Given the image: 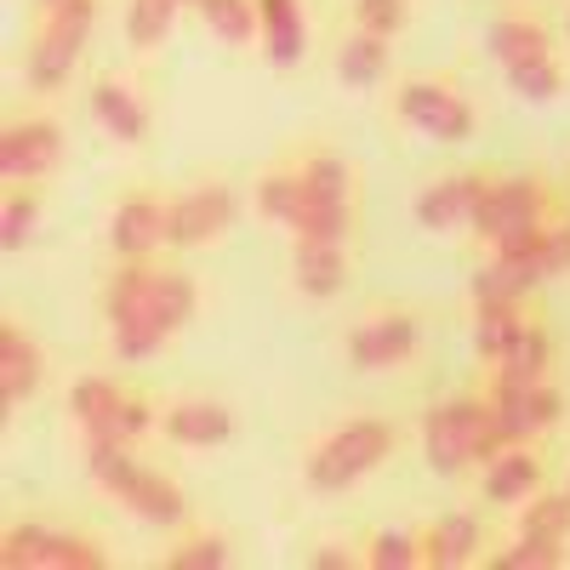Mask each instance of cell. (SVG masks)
Here are the masks:
<instances>
[{
  "instance_id": "36",
  "label": "cell",
  "mask_w": 570,
  "mask_h": 570,
  "mask_svg": "<svg viewBox=\"0 0 570 570\" xmlns=\"http://www.w3.org/2000/svg\"><path fill=\"white\" fill-rule=\"evenodd\" d=\"M508 80H513L519 98H531V104L559 98V86H564V75H559V63H553V58H542V63H519V69H508Z\"/></svg>"
},
{
  "instance_id": "34",
  "label": "cell",
  "mask_w": 570,
  "mask_h": 570,
  "mask_svg": "<svg viewBox=\"0 0 570 570\" xmlns=\"http://www.w3.org/2000/svg\"><path fill=\"white\" fill-rule=\"evenodd\" d=\"M120 400H126V394H120V383H109V376H86V383H75V394H69V411H75V422L86 428V422L109 416Z\"/></svg>"
},
{
  "instance_id": "20",
  "label": "cell",
  "mask_w": 570,
  "mask_h": 570,
  "mask_svg": "<svg viewBox=\"0 0 570 570\" xmlns=\"http://www.w3.org/2000/svg\"><path fill=\"white\" fill-rule=\"evenodd\" d=\"M166 434L177 445H217V440H228V411L212 400H183L166 411Z\"/></svg>"
},
{
  "instance_id": "4",
  "label": "cell",
  "mask_w": 570,
  "mask_h": 570,
  "mask_svg": "<svg viewBox=\"0 0 570 570\" xmlns=\"http://www.w3.org/2000/svg\"><path fill=\"white\" fill-rule=\"evenodd\" d=\"M91 18H98V7H91V0H63V7H46L40 40H35V52H29V80H35L40 91H52V86L69 80L80 46H86Z\"/></svg>"
},
{
  "instance_id": "19",
  "label": "cell",
  "mask_w": 570,
  "mask_h": 570,
  "mask_svg": "<svg viewBox=\"0 0 570 570\" xmlns=\"http://www.w3.org/2000/svg\"><path fill=\"white\" fill-rule=\"evenodd\" d=\"M348 279V257L343 246H320V240H297V285L308 297H337Z\"/></svg>"
},
{
  "instance_id": "38",
  "label": "cell",
  "mask_w": 570,
  "mask_h": 570,
  "mask_svg": "<svg viewBox=\"0 0 570 570\" xmlns=\"http://www.w3.org/2000/svg\"><path fill=\"white\" fill-rule=\"evenodd\" d=\"M166 564L171 570H217V564H228V548H223V537H195V542H183Z\"/></svg>"
},
{
  "instance_id": "16",
  "label": "cell",
  "mask_w": 570,
  "mask_h": 570,
  "mask_svg": "<svg viewBox=\"0 0 570 570\" xmlns=\"http://www.w3.org/2000/svg\"><path fill=\"white\" fill-rule=\"evenodd\" d=\"M35 383H40V354L18 325H7L0 331V405H18L23 394H35Z\"/></svg>"
},
{
  "instance_id": "21",
  "label": "cell",
  "mask_w": 570,
  "mask_h": 570,
  "mask_svg": "<svg viewBox=\"0 0 570 570\" xmlns=\"http://www.w3.org/2000/svg\"><path fill=\"white\" fill-rule=\"evenodd\" d=\"M91 109H98V120L120 137V142H137L142 131H149V115H142L137 91L126 80H98V91H91Z\"/></svg>"
},
{
  "instance_id": "32",
  "label": "cell",
  "mask_w": 570,
  "mask_h": 570,
  "mask_svg": "<svg viewBox=\"0 0 570 570\" xmlns=\"http://www.w3.org/2000/svg\"><path fill=\"white\" fill-rule=\"evenodd\" d=\"M559 564H570V553L564 542H548V537H519V548L491 559V570H559Z\"/></svg>"
},
{
  "instance_id": "15",
  "label": "cell",
  "mask_w": 570,
  "mask_h": 570,
  "mask_svg": "<svg viewBox=\"0 0 570 570\" xmlns=\"http://www.w3.org/2000/svg\"><path fill=\"white\" fill-rule=\"evenodd\" d=\"M257 23H263V40H268L274 63H297L308 52V29H303L297 0H257Z\"/></svg>"
},
{
  "instance_id": "12",
  "label": "cell",
  "mask_w": 570,
  "mask_h": 570,
  "mask_svg": "<svg viewBox=\"0 0 570 570\" xmlns=\"http://www.w3.org/2000/svg\"><path fill=\"white\" fill-rule=\"evenodd\" d=\"M485 188H491V177L456 171V177L434 183V188L416 200V223H422V228H462V223L473 217V206L485 200Z\"/></svg>"
},
{
  "instance_id": "25",
  "label": "cell",
  "mask_w": 570,
  "mask_h": 570,
  "mask_svg": "<svg viewBox=\"0 0 570 570\" xmlns=\"http://www.w3.org/2000/svg\"><path fill=\"white\" fill-rule=\"evenodd\" d=\"M502 371H497V383H542V371H548V337L542 331H519V337L497 354Z\"/></svg>"
},
{
  "instance_id": "5",
  "label": "cell",
  "mask_w": 570,
  "mask_h": 570,
  "mask_svg": "<svg viewBox=\"0 0 570 570\" xmlns=\"http://www.w3.org/2000/svg\"><path fill=\"white\" fill-rule=\"evenodd\" d=\"M559 411H564V400L548 383H497L491 389V422H497L502 445H525L537 428L559 422Z\"/></svg>"
},
{
  "instance_id": "18",
  "label": "cell",
  "mask_w": 570,
  "mask_h": 570,
  "mask_svg": "<svg viewBox=\"0 0 570 570\" xmlns=\"http://www.w3.org/2000/svg\"><path fill=\"white\" fill-rule=\"evenodd\" d=\"M120 502H126L131 513H142V519H155V525H177V519L188 513L183 491H177L171 480H160V473H149V468H137V480L120 491Z\"/></svg>"
},
{
  "instance_id": "27",
  "label": "cell",
  "mask_w": 570,
  "mask_h": 570,
  "mask_svg": "<svg viewBox=\"0 0 570 570\" xmlns=\"http://www.w3.org/2000/svg\"><path fill=\"white\" fill-rule=\"evenodd\" d=\"M519 331H525V320H519V303H480V320H473V348L480 354H502Z\"/></svg>"
},
{
  "instance_id": "1",
  "label": "cell",
  "mask_w": 570,
  "mask_h": 570,
  "mask_svg": "<svg viewBox=\"0 0 570 570\" xmlns=\"http://www.w3.org/2000/svg\"><path fill=\"white\" fill-rule=\"evenodd\" d=\"M109 325H115V354L120 360H142L171 337V320L160 303V268H149L142 257H131V268L115 274L109 285Z\"/></svg>"
},
{
  "instance_id": "11",
  "label": "cell",
  "mask_w": 570,
  "mask_h": 570,
  "mask_svg": "<svg viewBox=\"0 0 570 570\" xmlns=\"http://www.w3.org/2000/svg\"><path fill=\"white\" fill-rule=\"evenodd\" d=\"M411 348H416V320H411V314H383V320H371V325L354 331V343H348V354H354L360 371L400 365V360H411Z\"/></svg>"
},
{
  "instance_id": "35",
  "label": "cell",
  "mask_w": 570,
  "mask_h": 570,
  "mask_svg": "<svg viewBox=\"0 0 570 570\" xmlns=\"http://www.w3.org/2000/svg\"><path fill=\"white\" fill-rule=\"evenodd\" d=\"M297 240L343 246V240H348V206H320V200H308V212L297 217Z\"/></svg>"
},
{
  "instance_id": "24",
  "label": "cell",
  "mask_w": 570,
  "mask_h": 570,
  "mask_svg": "<svg viewBox=\"0 0 570 570\" xmlns=\"http://www.w3.org/2000/svg\"><path fill=\"white\" fill-rule=\"evenodd\" d=\"M257 206H263L274 223H292V228H297V217L308 212V183H303V171H268V177L257 183Z\"/></svg>"
},
{
  "instance_id": "31",
  "label": "cell",
  "mask_w": 570,
  "mask_h": 570,
  "mask_svg": "<svg viewBox=\"0 0 570 570\" xmlns=\"http://www.w3.org/2000/svg\"><path fill=\"white\" fill-rule=\"evenodd\" d=\"M200 12L228 46H246L257 29V0H200Z\"/></svg>"
},
{
  "instance_id": "14",
  "label": "cell",
  "mask_w": 570,
  "mask_h": 570,
  "mask_svg": "<svg viewBox=\"0 0 570 570\" xmlns=\"http://www.w3.org/2000/svg\"><path fill=\"white\" fill-rule=\"evenodd\" d=\"M166 217H171V206H160V200H149V195L126 200V206L115 212V223H109L115 252H120V257H149V252L166 240Z\"/></svg>"
},
{
  "instance_id": "17",
  "label": "cell",
  "mask_w": 570,
  "mask_h": 570,
  "mask_svg": "<svg viewBox=\"0 0 570 570\" xmlns=\"http://www.w3.org/2000/svg\"><path fill=\"white\" fill-rule=\"evenodd\" d=\"M537 480H542L537 456H531L525 445H508V451H497V456H491L485 497H491V502H525V497L537 491Z\"/></svg>"
},
{
  "instance_id": "39",
  "label": "cell",
  "mask_w": 570,
  "mask_h": 570,
  "mask_svg": "<svg viewBox=\"0 0 570 570\" xmlns=\"http://www.w3.org/2000/svg\"><path fill=\"white\" fill-rule=\"evenodd\" d=\"M371 564H376V570H411V564H422V553H416L411 537L394 531V537H376V542H371Z\"/></svg>"
},
{
  "instance_id": "41",
  "label": "cell",
  "mask_w": 570,
  "mask_h": 570,
  "mask_svg": "<svg viewBox=\"0 0 570 570\" xmlns=\"http://www.w3.org/2000/svg\"><path fill=\"white\" fill-rule=\"evenodd\" d=\"M35 195H18L12 206H7V228H0V246H7V252H18L23 240H29V228H35Z\"/></svg>"
},
{
  "instance_id": "23",
  "label": "cell",
  "mask_w": 570,
  "mask_h": 570,
  "mask_svg": "<svg viewBox=\"0 0 570 570\" xmlns=\"http://www.w3.org/2000/svg\"><path fill=\"white\" fill-rule=\"evenodd\" d=\"M473 548H480V525H473L468 513H451V519H440L434 525V537H428V564L434 570H451V564H468L473 559Z\"/></svg>"
},
{
  "instance_id": "42",
  "label": "cell",
  "mask_w": 570,
  "mask_h": 570,
  "mask_svg": "<svg viewBox=\"0 0 570 570\" xmlns=\"http://www.w3.org/2000/svg\"><path fill=\"white\" fill-rule=\"evenodd\" d=\"M542 268H548V279L570 274V228H548L542 234Z\"/></svg>"
},
{
  "instance_id": "45",
  "label": "cell",
  "mask_w": 570,
  "mask_h": 570,
  "mask_svg": "<svg viewBox=\"0 0 570 570\" xmlns=\"http://www.w3.org/2000/svg\"><path fill=\"white\" fill-rule=\"evenodd\" d=\"M195 7H200V0H195Z\"/></svg>"
},
{
  "instance_id": "33",
  "label": "cell",
  "mask_w": 570,
  "mask_h": 570,
  "mask_svg": "<svg viewBox=\"0 0 570 570\" xmlns=\"http://www.w3.org/2000/svg\"><path fill=\"white\" fill-rule=\"evenodd\" d=\"M177 7L183 0H131V40L149 52V46H160L166 35H171V18H177Z\"/></svg>"
},
{
  "instance_id": "10",
  "label": "cell",
  "mask_w": 570,
  "mask_h": 570,
  "mask_svg": "<svg viewBox=\"0 0 570 570\" xmlns=\"http://www.w3.org/2000/svg\"><path fill=\"white\" fill-rule=\"evenodd\" d=\"M58 155H63V137H58L52 120H23V126H12L7 137H0V171H7L12 183L46 177L58 166Z\"/></svg>"
},
{
  "instance_id": "40",
  "label": "cell",
  "mask_w": 570,
  "mask_h": 570,
  "mask_svg": "<svg viewBox=\"0 0 570 570\" xmlns=\"http://www.w3.org/2000/svg\"><path fill=\"white\" fill-rule=\"evenodd\" d=\"M360 23H365V35H394L400 23H405V0H360Z\"/></svg>"
},
{
  "instance_id": "30",
  "label": "cell",
  "mask_w": 570,
  "mask_h": 570,
  "mask_svg": "<svg viewBox=\"0 0 570 570\" xmlns=\"http://www.w3.org/2000/svg\"><path fill=\"white\" fill-rule=\"evenodd\" d=\"M519 537H548V542H564L570 537V497H537L519 513Z\"/></svg>"
},
{
  "instance_id": "29",
  "label": "cell",
  "mask_w": 570,
  "mask_h": 570,
  "mask_svg": "<svg viewBox=\"0 0 570 570\" xmlns=\"http://www.w3.org/2000/svg\"><path fill=\"white\" fill-rule=\"evenodd\" d=\"M303 183H308V200H320V206H348V166L337 160V155H314L308 166H303Z\"/></svg>"
},
{
  "instance_id": "3",
  "label": "cell",
  "mask_w": 570,
  "mask_h": 570,
  "mask_svg": "<svg viewBox=\"0 0 570 570\" xmlns=\"http://www.w3.org/2000/svg\"><path fill=\"white\" fill-rule=\"evenodd\" d=\"M389 451H394V428H383V422H348V428H337L331 440L314 445L308 480H314L320 491H343V485L360 480V473H371Z\"/></svg>"
},
{
  "instance_id": "22",
  "label": "cell",
  "mask_w": 570,
  "mask_h": 570,
  "mask_svg": "<svg viewBox=\"0 0 570 570\" xmlns=\"http://www.w3.org/2000/svg\"><path fill=\"white\" fill-rule=\"evenodd\" d=\"M491 52H497L508 69L542 63V58H548V29H542L537 18H502V23L491 29Z\"/></svg>"
},
{
  "instance_id": "2",
  "label": "cell",
  "mask_w": 570,
  "mask_h": 570,
  "mask_svg": "<svg viewBox=\"0 0 570 570\" xmlns=\"http://www.w3.org/2000/svg\"><path fill=\"white\" fill-rule=\"evenodd\" d=\"M502 451V434L491 422V400H451L428 416V462L440 473H462L468 462H491Z\"/></svg>"
},
{
  "instance_id": "28",
  "label": "cell",
  "mask_w": 570,
  "mask_h": 570,
  "mask_svg": "<svg viewBox=\"0 0 570 570\" xmlns=\"http://www.w3.org/2000/svg\"><path fill=\"white\" fill-rule=\"evenodd\" d=\"M142 428H149V405L142 400H120L109 416H98V422H86V445H98V440H109V445H131Z\"/></svg>"
},
{
  "instance_id": "8",
  "label": "cell",
  "mask_w": 570,
  "mask_h": 570,
  "mask_svg": "<svg viewBox=\"0 0 570 570\" xmlns=\"http://www.w3.org/2000/svg\"><path fill=\"white\" fill-rule=\"evenodd\" d=\"M400 115L411 126H422L428 137H445V142L473 131V109L456 98L451 86H440V80H405L400 86Z\"/></svg>"
},
{
  "instance_id": "37",
  "label": "cell",
  "mask_w": 570,
  "mask_h": 570,
  "mask_svg": "<svg viewBox=\"0 0 570 570\" xmlns=\"http://www.w3.org/2000/svg\"><path fill=\"white\" fill-rule=\"evenodd\" d=\"M86 456H91V473H98V480L120 497L131 480H137V462L126 456V445H109V440H98V445H86Z\"/></svg>"
},
{
  "instance_id": "6",
  "label": "cell",
  "mask_w": 570,
  "mask_h": 570,
  "mask_svg": "<svg viewBox=\"0 0 570 570\" xmlns=\"http://www.w3.org/2000/svg\"><path fill=\"white\" fill-rule=\"evenodd\" d=\"M468 228L485 234L491 246L502 240V234H513V228H542V188H537L531 177H502V183H491L485 200L473 206Z\"/></svg>"
},
{
  "instance_id": "44",
  "label": "cell",
  "mask_w": 570,
  "mask_h": 570,
  "mask_svg": "<svg viewBox=\"0 0 570 570\" xmlns=\"http://www.w3.org/2000/svg\"><path fill=\"white\" fill-rule=\"evenodd\" d=\"M40 7H63V0H40Z\"/></svg>"
},
{
  "instance_id": "26",
  "label": "cell",
  "mask_w": 570,
  "mask_h": 570,
  "mask_svg": "<svg viewBox=\"0 0 570 570\" xmlns=\"http://www.w3.org/2000/svg\"><path fill=\"white\" fill-rule=\"evenodd\" d=\"M383 69H389V40L383 35H354L343 52H337V75L348 86H376V80H383Z\"/></svg>"
},
{
  "instance_id": "9",
  "label": "cell",
  "mask_w": 570,
  "mask_h": 570,
  "mask_svg": "<svg viewBox=\"0 0 570 570\" xmlns=\"http://www.w3.org/2000/svg\"><path fill=\"white\" fill-rule=\"evenodd\" d=\"M228 223H234V195H228L223 183H206V188H195V195L171 200L166 240L171 246H206V240H217Z\"/></svg>"
},
{
  "instance_id": "13",
  "label": "cell",
  "mask_w": 570,
  "mask_h": 570,
  "mask_svg": "<svg viewBox=\"0 0 570 570\" xmlns=\"http://www.w3.org/2000/svg\"><path fill=\"white\" fill-rule=\"evenodd\" d=\"M548 268H542V246L531 252H513V257H497L491 268L473 274V303H519L531 292V285H542Z\"/></svg>"
},
{
  "instance_id": "7",
  "label": "cell",
  "mask_w": 570,
  "mask_h": 570,
  "mask_svg": "<svg viewBox=\"0 0 570 570\" xmlns=\"http://www.w3.org/2000/svg\"><path fill=\"white\" fill-rule=\"evenodd\" d=\"M7 564L12 570H98L104 553L80 542V537H58V531H40V525H23L7 537Z\"/></svg>"
},
{
  "instance_id": "43",
  "label": "cell",
  "mask_w": 570,
  "mask_h": 570,
  "mask_svg": "<svg viewBox=\"0 0 570 570\" xmlns=\"http://www.w3.org/2000/svg\"><path fill=\"white\" fill-rule=\"evenodd\" d=\"M320 570H348V553H337V548H325L320 559H314Z\"/></svg>"
}]
</instances>
